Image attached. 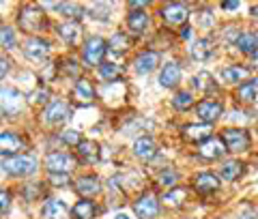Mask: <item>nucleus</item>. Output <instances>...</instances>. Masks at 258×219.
I'll return each instance as SVG.
<instances>
[{"label":"nucleus","instance_id":"1","mask_svg":"<svg viewBox=\"0 0 258 219\" xmlns=\"http://www.w3.org/2000/svg\"><path fill=\"white\" fill-rule=\"evenodd\" d=\"M37 159L32 155H13V157H7L0 168L5 170L9 176H30L37 172Z\"/></svg>","mask_w":258,"mask_h":219},{"label":"nucleus","instance_id":"2","mask_svg":"<svg viewBox=\"0 0 258 219\" xmlns=\"http://www.w3.org/2000/svg\"><path fill=\"white\" fill-rule=\"evenodd\" d=\"M24 110V95L18 88H0V114L18 116Z\"/></svg>","mask_w":258,"mask_h":219},{"label":"nucleus","instance_id":"3","mask_svg":"<svg viewBox=\"0 0 258 219\" xmlns=\"http://www.w3.org/2000/svg\"><path fill=\"white\" fill-rule=\"evenodd\" d=\"M106 52H108V41H106V39H101V37L88 39V41L84 43V50H82L84 62L88 64V67H97V64L101 67Z\"/></svg>","mask_w":258,"mask_h":219},{"label":"nucleus","instance_id":"4","mask_svg":"<svg viewBox=\"0 0 258 219\" xmlns=\"http://www.w3.org/2000/svg\"><path fill=\"white\" fill-rule=\"evenodd\" d=\"M20 28L24 32H39L45 28V13L39 11L37 7H26V9H22L20 13Z\"/></svg>","mask_w":258,"mask_h":219},{"label":"nucleus","instance_id":"5","mask_svg":"<svg viewBox=\"0 0 258 219\" xmlns=\"http://www.w3.org/2000/svg\"><path fill=\"white\" fill-rule=\"evenodd\" d=\"M222 142L226 146V151L230 153H243L249 149V133L245 129H226L222 133Z\"/></svg>","mask_w":258,"mask_h":219},{"label":"nucleus","instance_id":"6","mask_svg":"<svg viewBox=\"0 0 258 219\" xmlns=\"http://www.w3.org/2000/svg\"><path fill=\"white\" fill-rule=\"evenodd\" d=\"M45 168L50 170V174H69L76 168V157H71L69 153H50L45 157Z\"/></svg>","mask_w":258,"mask_h":219},{"label":"nucleus","instance_id":"7","mask_svg":"<svg viewBox=\"0 0 258 219\" xmlns=\"http://www.w3.org/2000/svg\"><path fill=\"white\" fill-rule=\"evenodd\" d=\"M134 213L138 215L140 219H153L157 217L159 213V202L155 196H151V193H147V196H142L140 200L134 202Z\"/></svg>","mask_w":258,"mask_h":219},{"label":"nucleus","instance_id":"8","mask_svg":"<svg viewBox=\"0 0 258 219\" xmlns=\"http://www.w3.org/2000/svg\"><path fill=\"white\" fill-rule=\"evenodd\" d=\"M24 54H26V58H30V60H43V58H47V54H50V43L39 37H30V39H26V43H24Z\"/></svg>","mask_w":258,"mask_h":219},{"label":"nucleus","instance_id":"9","mask_svg":"<svg viewBox=\"0 0 258 219\" xmlns=\"http://www.w3.org/2000/svg\"><path fill=\"white\" fill-rule=\"evenodd\" d=\"M196 114H198L200 120H205V125H211L222 116V103L220 101H209V99L200 101L196 105Z\"/></svg>","mask_w":258,"mask_h":219},{"label":"nucleus","instance_id":"10","mask_svg":"<svg viewBox=\"0 0 258 219\" xmlns=\"http://www.w3.org/2000/svg\"><path fill=\"white\" fill-rule=\"evenodd\" d=\"M187 7L185 5H179V3H172V5H166L161 9V18H164L168 24L172 26H181V24L187 22Z\"/></svg>","mask_w":258,"mask_h":219},{"label":"nucleus","instance_id":"11","mask_svg":"<svg viewBox=\"0 0 258 219\" xmlns=\"http://www.w3.org/2000/svg\"><path fill=\"white\" fill-rule=\"evenodd\" d=\"M198 153H200V157H205V159H220L224 153H228V151H226L222 137H209V140L200 142Z\"/></svg>","mask_w":258,"mask_h":219},{"label":"nucleus","instance_id":"12","mask_svg":"<svg viewBox=\"0 0 258 219\" xmlns=\"http://www.w3.org/2000/svg\"><path fill=\"white\" fill-rule=\"evenodd\" d=\"M43 118H45V123H50V125L62 123V120L69 118V105L64 103V101H52V103L45 108Z\"/></svg>","mask_w":258,"mask_h":219},{"label":"nucleus","instance_id":"13","mask_svg":"<svg viewBox=\"0 0 258 219\" xmlns=\"http://www.w3.org/2000/svg\"><path fill=\"white\" fill-rule=\"evenodd\" d=\"M24 149V140L18 133H11V131H3L0 133V155H15L18 151Z\"/></svg>","mask_w":258,"mask_h":219},{"label":"nucleus","instance_id":"14","mask_svg":"<svg viewBox=\"0 0 258 219\" xmlns=\"http://www.w3.org/2000/svg\"><path fill=\"white\" fill-rule=\"evenodd\" d=\"M134 155L138 157V159H142V161H151L153 157H155L157 155V149H155V142H153V137H149V135L138 137L136 144H134Z\"/></svg>","mask_w":258,"mask_h":219},{"label":"nucleus","instance_id":"15","mask_svg":"<svg viewBox=\"0 0 258 219\" xmlns=\"http://www.w3.org/2000/svg\"><path fill=\"white\" fill-rule=\"evenodd\" d=\"M181 76H183V71L181 67L176 62H168L164 69H161L159 73V84L164 86V88H174L176 84L181 82Z\"/></svg>","mask_w":258,"mask_h":219},{"label":"nucleus","instance_id":"16","mask_svg":"<svg viewBox=\"0 0 258 219\" xmlns=\"http://www.w3.org/2000/svg\"><path fill=\"white\" fill-rule=\"evenodd\" d=\"M134 64H136V71H138L140 76H147V73H151V71L157 69V64H159V54L153 52V50L142 52L138 58H136Z\"/></svg>","mask_w":258,"mask_h":219},{"label":"nucleus","instance_id":"17","mask_svg":"<svg viewBox=\"0 0 258 219\" xmlns=\"http://www.w3.org/2000/svg\"><path fill=\"white\" fill-rule=\"evenodd\" d=\"M76 189L80 196L84 198H93L101 191V185H99V178L97 176H80L76 181Z\"/></svg>","mask_w":258,"mask_h":219},{"label":"nucleus","instance_id":"18","mask_svg":"<svg viewBox=\"0 0 258 219\" xmlns=\"http://www.w3.org/2000/svg\"><path fill=\"white\" fill-rule=\"evenodd\" d=\"M194 187H196V191H200V193H211V191H215L217 187H220V178H217L215 174H211V172L198 174L196 178H194Z\"/></svg>","mask_w":258,"mask_h":219},{"label":"nucleus","instance_id":"19","mask_svg":"<svg viewBox=\"0 0 258 219\" xmlns=\"http://www.w3.org/2000/svg\"><path fill=\"white\" fill-rule=\"evenodd\" d=\"M74 97H76V101H78V103L88 105V103L93 101V97H95V88H93V84L88 82V80H78L76 86H74Z\"/></svg>","mask_w":258,"mask_h":219},{"label":"nucleus","instance_id":"20","mask_svg":"<svg viewBox=\"0 0 258 219\" xmlns=\"http://www.w3.org/2000/svg\"><path fill=\"white\" fill-rule=\"evenodd\" d=\"M58 37L67 43H78V39L82 37V26H80L76 20L64 22L62 26H58Z\"/></svg>","mask_w":258,"mask_h":219},{"label":"nucleus","instance_id":"21","mask_svg":"<svg viewBox=\"0 0 258 219\" xmlns=\"http://www.w3.org/2000/svg\"><path fill=\"white\" fill-rule=\"evenodd\" d=\"M183 135L191 142H205L211 137V125H187L183 127Z\"/></svg>","mask_w":258,"mask_h":219},{"label":"nucleus","instance_id":"22","mask_svg":"<svg viewBox=\"0 0 258 219\" xmlns=\"http://www.w3.org/2000/svg\"><path fill=\"white\" fill-rule=\"evenodd\" d=\"M41 213H43L45 219H67L69 210H67V206H64L60 200H47L43 204Z\"/></svg>","mask_w":258,"mask_h":219},{"label":"nucleus","instance_id":"23","mask_svg":"<svg viewBox=\"0 0 258 219\" xmlns=\"http://www.w3.org/2000/svg\"><path fill=\"white\" fill-rule=\"evenodd\" d=\"M213 56V45L209 39H200V41H196L191 45V58L198 60V62H205Z\"/></svg>","mask_w":258,"mask_h":219},{"label":"nucleus","instance_id":"24","mask_svg":"<svg viewBox=\"0 0 258 219\" xmlns=\"http://www.w3.org/2000/svg\"><path fill=\"white\" fill-rule=\"evenodd\" d=\"M127 26L132 32H136V35H140V32L147 30L149 26V15L147 11H132L127 18Z\"/></svg>","mask_w":258,"mask_h":219},{"label":"nucleus","instance_id":"25","mask_svg":"<svg viewBox=\"0 0 258 219\" xmlns=\"http://www.w3.org/2000/svg\"><path fill=\"white\" fill-rule=\"evenodd\" d=\"M249 76V71L245 67H239V64H230V67L222 69V80L228 84H239Z\"/></svg>","mask_w":258,"mask_h":219},{"label":"nucleus","instance_id":"26","mask_svg":"<svg viewBox=\"0 0 258 219\" xmlns=\"http://www.w3.org/2000/svg\"><path fill=\"white\" fill-rule=\"evenodd\" d=\"M97 215V206L91 200H80L78 204L71 210V217L74 219H93Z\"/></svg>","mask_w":258,"mask_h":219},{"label":"nucleus","instance_id":"27","mask_svg":"<svg viewBox=\"0 0 258 219\" xmlns=\"http://www.w3.org/2000/svg\"><path fill=\"white\" fill-rule=\"evenodd\" d=\"M237 97H239L241 103H254V101L258 99V78L241 86L239 93H237Z\"/></svg>","mask_w":258,"mask_h":219},{"label":"nucleus","instance_id":"28","mask_svg":"<svg viewBox=\"0 0 258 219\" xmlns=\"http://www.w3.org/2000/svg\"><path fill=\"white\" fill-rule=\"evenodd\" d=\"M194 88H198L200 93H213L215 91V82H213V76L207 71H200L198 76H194Z\"/></svg>","mask_w":258,"mask_h":219},{"label":"nucleus","instance_id":"29","mask_svg":"<svg viewBox=\"0 0 258 219\" xmlns=\"http://www.w3.org/2000/svg\"><path fill=\"white\" fill-rule=\"evenodd\" d=\"M237 47L243 54H254V50L258 47V37L254 32H241L239 41H237Z\"/></svg>","mask_w":258,"mask_h":219},{"label":"nucleus","instance_id":"30","mask_svg":"<svg viewBox=\"0 0 258 219\" xmlns=\"http://www.w3.org/2000/svg\"><path fill=\"white\" fill-rule=\"evenodd\" d=\"M220 174L226 181H237V178L243 174V164H239V161H226L220 168Z\"/></svg>","mask_w":258,"mask_h":219},{"label":"nucleus","instance_id":"31","mask_svg":"<svg viewBox=\"0 0 258 219\" xmlns=\"http://www.w3.org/2000/svg\"><path fill=\"white\" fill-rule=\"evenodd\" d=\"M129 45H132V41H129V37L125 32H116V35H112V39L108 41V50L120 54V52L129 50Z\"/></svg>","mask_w":258,"mask_h":219},{"label":"nucleus","instance_id":"32","mask_svg":"<svg viewBox=\"0 0 258 219\" xmlns=\"http://www.w3.org/2000/svg\"><path fill=\"white\" fill-rule=\"evenodd\" d=\"M99 76L103 80H108V82H116V80L123 76V69H120V64H116V62H106L99 67Z\"/></svg>","mask_w":258,"mask_h":219},{"label":"nucleus","instance_id":"33","mask_svg":"<svg viewBox=\"0 0 258 219\" xmlns=\"http://www.w3.org/2000/svg\"><path fill=\"white\" fill-rule=\"evenodd\" d=\"M99 146H97L95 142H91V140H82L78 144V153H80V157H82L84 161H95L97 159V155H99Z\"/></svg>","mask_w":258,"mask_h":219},{"label":"nucleus","instance_id":"34","mask_svg":"<svg viewBox=\"0 0 258 219\" xmlns=\"http://www.w3.org/2000/svg\"><path fill=\"white\" fill-rule=\"evenodd\" d=\"M15 30L11 26H0V47H5V50H13L15 47Z\"/></svg>","mask_w":258,"mask_h":219},{"label":"nucleus","instance_id":"35","mask_svg":"<svg viewBox=\"0 0 258 219\" xmlns=\"http://www.w3.org/2000/svg\"><path fill=\"white\" fill-rule=\"evenodd\" d=\"M185 196H187V191H185L183 187H176V189H172L170 193H166V196L161 198V202H164V204H168V206H179V204H183Z\"/></svg>","mask_w":258,"mask_h":219},{"label":"nucleus","instance_id":"36","mask_svg":"<svg viewBox=\"0 0 258 219\" xmlns=\"http://www.w3.org/2000/svg\"><path fill=\"white\" fill-rule=\"evenodd\" d=\"M58 11H62V15L67 18H80L82 15V7L80 5H74V3H60V5H54Z\"/></svg>","mask_w":258,"mask_h":219},{"label":"nucleus","instance_id":"37","mask_svg":"<svg viewBox=\"0 0 258 219\" xmlns=\"http://www.w3.org/2000/svg\"><path fill=\"white\" fill-rule=\"evenodd\" d=\"M172 105L176 110H187V108H191V105H194V99H191L189 93H176L174 99H172Z\"/></svg>","mask_w":258,"mask_h":219},{"label":"nucleus","instance_id":"38","mask_svg":"<svg viewBox=\"0 0 258 219\" xmlns=\"http://www.w3.org/2000/svg\"><path fill=\"white\" fill-rule=\"evenodd\" d=\"M47 99H50V93H47L45 88H39V91L28 95V101L32 105H43V103H47Z\"/></svg>","mask_w":258,"mask_h":219},{"label":"nucleus","instance_id":"39","mask_svg":"<svg viewBox=\"0 0 258 219\" xmlns=\"http://www.w3.org/2000/svg\"><path fill=\"white\" fill-rule=\"evenodd\" d=\"M62 142L64 144H71V146H78L80 142H82V135H80L78 131H64L62 133Z\"/></svg>","mask_w":258,"mask_h":219},{"label":"nucleus","instance_id":"40","mask_svg":"<svg viewBox=\"0 0 258 219\" xmlns=\"http://www.w3.org/2000/svg\"><path fill=\"white\" fill-rule=\"evenodd\" d=\"M22 193H24V198H26V200H35V198L39 196V183L26 185V187L22 189Z\"/></svg>","mask_w":258,"mask_h":219},{"label":"nucleus","instance_id":"41","mask_svg":"<svg viewBox=\"0 0 258 219\" xmlns=\"http://www.w3.org/2000/svg\"><path fill=\"white\" fill-rule=\"evenodd\" d=\"M91 15H93V18L103 20V22L110 18V15H108V7H106V5H95L93 9H91Z\"/></svg>","mask_w":258,"mask_h":219},{"label":"nucleus","instance_id":"42","mask_svg":"<svg viewBox=\"0 0 258 219\" xmlns=\"http://www.w3.org/2000/svg\"><path fill=\"white\" fill-rule=\"evenodd\" d=\"M50 181L54 183V187H64V185H69V176L67 174H50Z\"/></svg>","mask_w":258,"mask_h":219},{"label":"nucleus","instance_id":"43","mask_svg":"<svg viewBox=\"0 0 258 219\" xmlns=\"http://www.w3.org/2000/svg\"><path fill=\"white\" fill-rule=\"evenodd\" d=\"M239 37H241V32H239L237 26H228V28H226V41H228V43H232V41L237 43Z\"/></svg>","mask_w":258,"mask_h":219},{"label":"nucleus","instance_id":"44","mask_svg":"<svg viewBox=\"0 0 258 219\" xmlns=\"http://www.w3.org/2000/svg\"><path fill=\"white\" fill-rule=\"evenodd\" d=\"M9 206H11V196L7 191H0V213L9 210Z\"/></svg>","mask_w":258,"mask_h":219},{"label":"nucleus","instance_id":"45","mask_svg":"<svg viewBox=\"0 0 258 219\" xmlns=\"http://www.w3.org/2000/svg\"><path fill=\"white\" fill-rule=\"evenodd\" d=\"M159 183L161 185H174L176 183V174L174 172H164L159 176Z\"/></svg>","mask_w":258,"mask_h":219},{"label":"nucleus","instance_id":"46","mask_svg":"<svg viewBox=\"0 0 258 219\" xmlns=\"http://www.w3.org/2000/svg\"><path fill=\"white\" fill-rule=\"evenodd\" d=\"M7 71H9V60L0 58V80H3L7 76Z\"/></svg>","mask_w":258,"mask_h":219},{"label":"nucleus","instance_id":"47","mask_svg":"<svg viewBox=\"0 0 258 219\" xmlns=\"http://www.w3.org/2000/svg\"><path fill=\"white\" fill-rule=\"evenodd\" d=\"M64 69H67V73H71V76H76V78H78L80 69L76 67V62H67V67H64Z\"/></svg>","mask_w":258,"mask_h":219},{"label":"nucleus","instance_id":"48","mask_svg":"<svg viewBox=\"0 0 258 219\" xmlns=\"http://www.w3.org/2000/svg\"><path fill=\"white\" fill-rule=\"evenodd\" d=\"M222 7H224V9H237L239 3H237V0H232V3H224Z\"/></svg>","mask_w":258,"mask_h":219},{"label":"nucleus","instance_id":"49","mask_svg":"<svg viewBox=\"0 0 258 219\" xmlns=\"http://www.w3.org/2000/svg\"><path fill=\"white\" fill-rule=\"evenodd\" d=\"M252 15H254V18L258 20V5H256V7H252Z\"/></svg>","mask_w":258,"mask_h":219},{"label":"nucleus","instance_id":"50","mask_svg":"<svg viewBox=\"0 0 258 219\" xmlns=\"http://www.w3.org/2000/svg\"><path fill=\"white\" fill-rule=\"evenodd\" d=\"M183 39H189V28H183Z\"/></svg>","mask_w":258,"mask_h":219},{"label":"nucleus","instance_id":"51","mask_svg":"<svg viewBox=\"0 0 258 219\" xmlns=\"http://www.w3.org/2000/svg\"><path fill=\"white\" fill-rule=\"evenodd\" d=\"M252 58L258 62V47H256V50H254V54H252Z\"/></svg>","mask_w":258,"mask_h":219},{"label":"nucleus","instance_id":"52","mask_svg":"<svg viewBox=\"0 0 258 219\" xmlns=\"http://www.w3.org/2000/svg\"><path fill=\"white\" fill-rule=\"evenodd\" d=\"M116 219H129V217H127V215H123V213H118V215H116Z\"/></svg>","mask_w":258,"mask_h":219},{"label":"nucleus","instance_id":"53","mask_svg":"<svg viewBox=\"0 0 258 219\" xmlns=\"http://www.w3.org/2000/svg\"><path fill=\"white\" fill-rule=\"evenodd\" d=\"M241 219H258V217H254V215H243Z\"/></svg>","mask_w":258,"mask_h":219}]
</instances>
